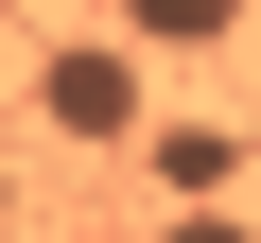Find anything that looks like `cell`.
<instances>
[{
  "mask_svg": "<svg viewBox=\"0 0 261 243\" xmlns=\"http://www.w3.org/2000/svg\"><path fill=\"white\" fill-rule=\"evenodd\" d=\"M157 243H261V226H244V208H174Z\"/></svg>",
  "mask_w": 261,
  "mask_h": 243,
  "instance_id": "3",
  "label": "cell"
},
{
  "mask_svg": "<svg viewBox=\"0 0 261 243\" xmlns=\"http://www.w3.org/2000/svg\"><path fill=\"white\" fill-rule=\"evenodd\" d=\"M35 104H53V139H140V52H53Z\"/></svg>",
  "mask_w": 261,
  "mask_h": 243,
  "instance_id": "1",
  "label": "cell"
},
{
  "mask_svg": "<svg viewBox=\"0 0 261 243\" xmlns=\"http://www.w3.org/2000/svg\"><path fill=\"white\" fill-rule=\"evenodd\" d=\"M122 35H140V52H226L244 0H122Z\"/></svg>",
  "mask_w": 261,
  "mask_h": 243,
  "instance_id": "2",
  "label": "cell"
}]
</instances>
